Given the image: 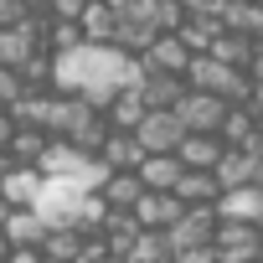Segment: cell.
Segmentation results:
<instances>
[{"mask_svg": "<svg viewBox=\"0 0 263 263\" xmlns=\"http://www.w3.org/2000/svg\"><path fill=\"white\" fill-rule=\"evenodd\" d=\"M212 253H217V263H248V258H258V253H263L258 222L217 217V222H212Z\"/></svg>", "mask_w": 263, "mask_h": 263, "instance_id": "6da1fadb", "label": "cell"}, {"mask_svg": "<svg viewBox=\"0 0 263 263\" xmlns=\"http://www.w3.org/2000/svg\"><path fill=\"white\" fill-rule=\"evenodd\" d=\"M181 93H186V78H181V72H155V67H145V78H140L145 108H171Z\"/></svg>", "mask_w": 263, "mask_h": 263, "instance_id": "30bf717a", "label": "cell"}, {"mask_svg": "<svg viewBox=\"0 0 263 263\" xmlns=\"http://www.w3.org/2000/svg\"><path fill=\"white\" fill-rule=\"evenodd\" d=\"M181 135H186V124H181L171 108H145V114L135 119V140H140L145 155H150V150H176Z\"/></svg>", "mask_w": 263, "mask_h": 263, "instance_id": "3957f363", "label": "cell"}, {"mask_svg": "<svg viewBox=\"0 0 263 263\" xmlns=\"http://www.w3.org/2000/svg\"><path fill=\"white\" fill-rule=\"evenodd\" d=\"M140 140H135V129H114L108 124V135L98 140V160L108 165V171H129V165H140Z\"/></svg>", "mask_w": 263, "mask_h": 263, "instance_id": "9c48e42d", "label": "cell"}, {"mask_svg": "<svg viewBox=\"0 0 263 263\" xmlns=\"http://www.w3.org/2000/svg\"><path fill=\"white\" fill-rule=\"evenodd\" d=\"M186 57H191V47H186L176 31H155V36H150V47L140 52V62H145V67H155V72H181V67H186Z\"/></svg>", "mask_w": 263, "mask_h": 263, "instance_id": "ba28073f", "label": "cell"}, {"mask_svg": "<svg viewBox=\"0 0 263 263\" xmlns=\"http://www.w3.org/2000/svg\"><path fill=\"white\" fill-rule=\"evenodd\" d=\"M124 258H135V263H171V242H165L160 227H140L135 237H129Z\"/></svg>", "mask_w": 263, "mask_h": 263, "instance_id": "4fadbf2b", "label": "cell"}, {"mask_svg": "<svg viewBox=\"0 0 263 263\" xmlns=\"http://www.w3.org/2000/svg\"><path fill=\"white\" fill-rule=\"evenodd\" d=\"M217 217H237V222H263V181H242L212 196Z\"/></svg>", "mask_w": 263, "mask_h": 263, "instance_id": "277c9868", "label": "cell"}, {"mask_svg": "<svg viewBox=\"0 0 263 263\" xmlns=\"http://www.w3.org/2000/svg\"><path fill=\"white\" fill-rule=\"evenodd\" d=\"M11 135H16V119H11L6 108H0V150H6V145H11Z\"/></svg>", "mask_w": 263, "mask_h": 263, "instance_id": "2e32d148", "label": "cell"}, {"mask_svg": "<svg viewBox=\"0 0 263 263\" xmlns=\"http://www.w3.org/2000/svg\"><path fill=\"white\" fill-rule=\"evenodd\" d=\"M206 52L217 57V62H227V67H242L248 78H258V36H242V31H217L212 42H206Z\"/></svg>", "mask_w": 263, "mask_h": 263, "instance_id": "5b68a950", "label": "cell"}, {"mask_svg": "<svg viewBox=\"0 0 263 263\" xmlns=\"http://www.w3.org/2000/svg\"><path fill=\"white\" fill-rule=\"evenodd\" d=\"M212 181H217V191L242 186V181H263V155L242 150V145H222V155L212 160Z\"/></svg>", "mask_w": 263, "mask_h": 263, "instance_id": "7a4b0ae2", "label": "cell"}, {"mask_svg": "<svg viewBox=\"0 0 263 263\" xmlns=\"http://www.w3.org/2000/svg\"><path fill=\"white\" fill-rule=\"evenodd\" d=\"M16 6H21V11H42V6H47V0H16Z\"/></svg>", "mask_w": 263, "mask_h": 263, "instance_id": "e0dca14e", "label": "cell"}, {"mask_svg": "<svg viewBox=\"0 0 263 263\" xmlns=\"http://www.w3.org/2000/svg\"><path fill=\"white\" fill-rule=\"evenodd\" d=\"M114 26H119V16H114L108 0H83V11H78L83 42H114Z\"/></svg>", "mask_w": 263, "mask_h": 263, "instance_id": "7c38bea8", "label": "cell"}, {"mask_svg": "<svg viewBox=\"0 0 263 263\" xmlns=\"http://www.w3.org/2000/svg\"><path fill=\"white\" fill-rule=\"evenodd\" d=\"M181 196L176 191H140L135 196V206H129V217H135L140 227H171L176 217H181Z\"/></svg>", "mask_w": 263, "mask_h": 263, "instance_id": "52a82bcc", "label": "cell"}, {"mask_svg": "<svg viewBox=\"0 0 263 263\" xmlns=\"http://www.w3.org/2000/svg\"><path fill=\"white\" fill-rule=\"evenodd\" d=\"M16 93H21V78H16V67H0V108H6Z\"/></svg>", "mask_w": 263, "mask_h": 263, "instance_id": "9a60e30c", "label": "cell"}, {"mask_svg": "<svg viewBox=\"0 0 263 263\" xmlns=\"http://www.w3.org/2000/svg\"><path fill=\"white\" fill-rule=\"evenodd\" d=\"M227 31H242V36H258L263 31V6L258 0H217V11H212Z\"/></svg>", "mask_w": 263, "mask_h": 263, "instance_id": "8fae6325", "label": "cell"}, {"mask_svg": "<svg viewBox=\"0 0 263 263\" xmlns=\"http://www.w3.org/2000/svg\"><path fill=\"white\" fill-rule=\"evenodd\" d=\"M6 248H11V242H6V232H0V258H6Z\"/></svg>", "mask_w": 263, "mask_h": 263, "instance_id": "ac0fdd59", "label": "cell"}, {"mask_svg": "<svg viewBox=\"0 0 263 263\" xmlns=\"http://www.w3.org/2000/svg\"><path fill=\"white\" fill-rule=\"evenodd\" d=\"M145 186H140V176H135V165L129 171H108L103 181H98V196L108 201V206H135V196H140Z\"/></svg>", "mask_w": 263, "mask_h": 263, "instance_id": "5bb4252c", "label": "cell"}, {"mask_svg": "<svg viewBox=\"0 0 263 263\" xmlns=\"http://www.w3.org/2000/svg\"><path fill=\"white\" fill-rule=\"evenodd\" d=\"M222 98L217 93H206V88H186L176 103H171V114L186 124V129H217V119H222Z\"/></svg>", "mask_w": 263, "mask_h": 263, "instance_id": "8992f818", "label": "cell"}]
</instances>
